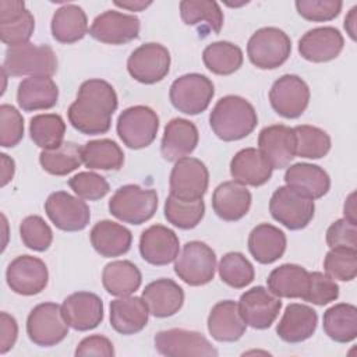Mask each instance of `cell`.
Segmentation results:
<instances>
[{
	"mask_svg": "<svg viewBox=\"0 0 357 357\" xmlns=\"http://www.w3.org/2000/svg\"><path fill=\"white\" fill-rule=\"evenodd\" d=\"M117 106L114 88L103 79L92 78L81 84L77 99L68 107V121L82 134H105L110 130Z\"/></svg>",
	"mask_w": 357,
	"mask_h": 357,
	"instance_id": "1",
	"label": "cell"
},
{
	"mask_svg": "<svg viewBox=\"0 0 357 357\" xmlns=\"http://www.w3.org/2000/svg\"><path fill=\"white\" fill-rule=\"evenodd\" d=\"M258 117L254 106L244 98L227 95L220 98L209 114L212 131L222 141H238L257 127Z\"/></svg>",
	"mask_w": 357,
	"mask_h": 357,
	"instance_id": "2",
	"label": "cell"
},
{
	"mask_svg": "<svg viewBox=\"0 0 357 357\" xmlns=\"http://www.w3.org/2000/svg\"><path fill=\"white\" fill-rule=\"evenodd\" d=\"M3 68L11 77H52L57 71V57L50 46L28 42L6 50Z\"/></svg>",
	"mask_w": 357,
	"mask_h": 357,
	"instance_id": "3",
	"label": "cell"
},
{
	"mask_svg": "<svg viewBox=\"0 0 357 357\" xmlns=\"http://www.w3.org/2000/svg\"><path fill=\"white\" fill-rule=\"evenodd\" d=\"M158 209V194L152 188H142L137 184H126L116 190L109 199L110 213L130 225L148 222Z\"/></svg>",
	"mask_w": 357,
	"mask_h": 357,
	"instance_id": "4",
	"label": "cell"
},
{
	"mask_svg": "<svg viewBox=\"0 0 357 357\" xmlns=\"http://www.w3.org/2000/svg\"><path fill=\"white\" fill-rule=\"evenodd\" d=\"M291 40L286 32L275 26H265L255 31L247 43L250 61L261 70L280 67L289 59Z\"/></svg>",
	"mask_w": 357,
	"mask_h": 357,
	"instance_id": "5",
	"label": "cell"
},
{
	"mask_svg": "<svg viewBox=\"0 0 357 357\" xmlns=\"http://www.w3.org/2000/svg\"><path fill=\"white\" fill-rule=\"evenodd\" d=\"M216 271L215 251L202 241H188L174 259L176 275L190 286L209 283Z\"/></svg>",
	"mask_w": 357,
	"mask_h": 357,
	"instance_id": "6",
	"label": "cell"
},
{
	"mask_svg": "<svg viewBox=\"0 0 357 357\" xmlns=\"http://www.w3.org/2000/svg\"><path fill=\"white\" fill-rule=\"evenodd\" d=\"M159 117L148 106L137 105L123 110L117 119V134L123 144L131 149L149 146L158 134Z\"/></svg>",
	"mask_w": 357,
	"mask_h": 357,
	"instance_id": "7",
	"label": "cell"
},
{
	"mask_svg": "<svg viewBox=\"0 0 357 357\" xmlns=\"http://www.w3.org/2000/svg\"><path fill=\"white\" fill-rule=\"evenodd\" d=\"M26 335L32 343L40 347H52L63 342L68 335V324L61 305L42 303L33 307L26 318Z\"/></svg>",
	"mask_w": 357,
	"mask_h": 357,
	"instance_id": "8",
	"label": "cell"
},
{
	"mask_svg": "<svg viewBox=\"0 0 357 357\" xmlns=\"http://www.w3.org/2000/svg\"><path fill=\"white\" fill-rule=\"evenodd\" d=\"M215 95L212 81L197 73L185 74L173 81L169 96L172 105L181 113L195 116L205 112Z\"/></svg>",
	"mask_w": 357,
	"mask_h": 357,
	"instance_id": "9",
	"label": "cell"
},
{
	"mask_svg": "<svg viewBox=\"0 0 357 357\" xmlns=\"http://www.w3.org/2000/svg\"><path fill=\"white\" fill-rule=\"evenodd\" d=\"M272 218L289 230L304 229L314 218L315 204L287 185L276 188L269 201Z\"/></svg>",
	"mask_w": 357,
	"mask_h": 357,
	"instance_id": "10",
	"label": "cell"
},
{
	"mask_svg": "<svg viewBox=\"0 0 357 357\" xmlns=\"http://www.w3.org/2000/svg\"><path fill=\"white\" fill-rule=\"evenodd\" d=\"M170 195L181 201L202 199L209 184V172L197 158L178 159L170 173Z\"/></svg>",
	"mask_w": 357,
	"mask_h": 357,
	"instance_id": "11",
	"label": "cell"
},
{
	"mask_svg": "<svg viewBox=\"0 0 357 357\" xmlns=\"http://www.w3.org/2000/svg\"><path fill=\"white\" fill-rule=\"evenodd\" d=\"M155 349L166 357H190L205 356L216 357L218 350L199 332L187 329H166L160 331L153 337Z\"/></svg>",
	"mask_w": 357,
	"mask_h": 357,
	"instance_id": "12",
	"label": "cell"
},
{
	"mask_svg": "<svg viewBox=\"0 0 357 357\" xmlns=\"http://www.w3.org/2000/svg\"><path fill=\"white\" fill-rule=\"evenodd\" d=\"M130 75L141 84H156L162 81L170 70L169 50L155 42H149L137 47L127 60Z\"/></svg>",
	"mask_w": 357,
	"mask_h": 357,
	"instance_id": "13",
	"label": "cell"
},
{
	"mask_svg": "<svg viewBox=\"0 0 357 357\" xmlns=\"http://www.w3.org/2000/svg\"><path fill=\"white\" fill-rule=\"evenodd\" d=\"M45 212L52 223L63 231L84 230L91 219L86 202L66 191L52 192L45 201Z\"/></svg>",
	"mask_w": 357,
	"mask_h": 357,
	"instance_id": "14",
	"label": "cell"
},
{
	"mask_svg": "<svg viewBox=\"0 0 357 357\" xmlns=\"http://www.w3.org/2000/svg\"><path fill=\"white\" fill-rule=\"evenodd\" d=\"M272 109L284 119L300 117L310 103V88L298 75L284 74L269 91Z\"/></svg>",
	"mask_w": 357,
	"mask_h": 357,
	"instance_id": "15",
	"label": "cell"
},
{
	"mask_svg": "<svg viewBox=\"0 0 357 357\" xmlns=\"http://www.w3.org/2000/svg\"><path fill=\"white\" fill-rule=\"evenodd\" d=\"M6 280L14 293L21 296H35L47 286V266L36 257L20 255L8 264Z\"/></svg>",
	"mask_w": 357,
	"mask_h": 357,
	"instance_id": "16",
	"label": "cell"
},
{
	"mask_svg": "<svg viewBox=\"0 0 357 357\" xmlns=\"http://www.w3.org/2000/svg\"><path fill=\"white\" fill-rule=\"evenodd\" d=\"M282 301L264 286L244 291L238 300L240 314L247 325L254 329H266L278 318Z\"/></svg>",
	"mask_w": 357,
	"mask_h": 357,
	"instance_id": "17",
	"label": "cell"
},
{
	"mask_svg": "<svg viewBox=\"0 0 357 357\" xmlns=\"http://www.w3.org/2000/svg\"><path fill=\"white\" fill-rule=\"evenodd\" d=\"M35 18L21 0H0V39L8 47L28 43Z\"/></svg>",
	"mask_w": 357,
	"mask_h": 357,
	"instance_id": "18",
	"label": "cell"
},
{
	"mask_svg": "<svg viewBox=\"0 0 357 357\" xmlns=\"http://www.w3.org/2000/svg\"><path fill=\"white\" fill-rule=\"evenodd\" d=\"M139 28L141 24L135 15L107 10L93 20L89 35L102 43L124 45L138 38Z\"/></svg>",
	"mask_w": 357,
	"mask_h": 357,
	"instance_id": "19",
	"label": "cell"
},
{
	"mask_svg": "<svg viewBox=\"0 0 357 357\" xmlns=\"http://www.w3.org/2000/svg\"><path fill=\"white\" fill-rule=\"evenodd\" d=\"M258 151L272 169H284L296 156L293 128L283 124L268 126L258 135Z\"/></svg>",
	"mask_w": 357,
	"mask_h": 357,
	"instance_id": "20",
	"label": "cell"
},
{
	"mask_svg": "<svg viewBox=\"0 0 357 357\" xmlns=\"http://www.w3.org/2000/svg\"><path fill=\"white\" fill-rule=\"evenodd\" d=\"M178 251L177 234L163 225L149 226L139 237V254L151 265H167L177 258Z\"/></svg>",
	"mask_w": 357,
	"mask_h": 357,
	"instance_id": "21",
	"label": "cell"
},
{
	"mask_svg": "<svg viewBox=\"0 0 357 357\" xmlns=\"http://www.w3.org/2000/svg\"><path fill=\"white\" fill-rule=\"evenodd\" d=\"M61 311L68 326L79 332L95 329L103 319V303L91 291L70 294L63 301Z\"/></svg>",
	"mask_w": 357,
	"mask_h": 357,
	"instance_id": "22",
	"label": "cell"
},
{
	"mask_svg": "<svg viewBox=\"0 0 357 357\" xmlns=\"http://www.w3.org/2000/svg\"><path fill=\"white\" fill-rule=\"evenodd\" d=\"M344 39L333 26H319L307 31L298 40V53L312 63H326L343 50Z\"/></svg>",
	"mask_w": 357,
	"mask_h": 357,
	"instance_id": "23",
	"label": "cell"
},
{
	"mask_svg": "<svg viewBox=\"0 0 357 357\" xmlns=\"http://www.w3.org/2000/svg\"><path fill=\"white\" fill-rule=\"evenodd\" d=\"M198 139V128L192 121L180 117L172 119L165 127L160 153L167 162H177L197 148Z\"/></svg>",
	"mask_w": 357,
	"mask_h": 357,
	"instance_id": "24",
	"label": "cell"
},
{
	"mask_svg": "<svg viewBox=\"0 0 357 357\" xmlns=\"http://www.w3.org/2000/svg\"><path fill=\"white\" fill-rule=\"evenodd\" d=\"M317 325L318 315L314 308L305 304L291 303L286 307L276 326V333L283 342L301 343L315 333Z\"/></svg>",
	"mask_w": 357,
	"mask_h": 357,
	"instance_id": "25",
	"label": "cell"
},
{
	"mask_svg": "<svg viewBox=\"0 0 357 357\" xmlns=\"http://www.w3.org/2000/svg\"><path fill=\"white\" fill-rule=\"evenodd\" d=\"M251 192L237 181L219 184L212 194L213 212L226 222H236L244 218L251 206Z\"/></svg>",
	"mask_w": 357,
	"mask_h": 357,
	"instance_id": "26",
	"label": "cell"
},
{
	"mask_svg": "<svg viewBox=\"0 0 357 357\" xmlns=\"http://www.w3.org/2000/svg\"><path fill=\"white\" fill-rule=\"evenodd\" d=\"M142 298L149 314L156 318H167L180 311L184 303L183 289L172 279H156L145 286Z\"/></svg>",
	"mask_w": 357,
	"mask_h": 357,
	"instance_id": "27",
	"label": "cell"
},
{
	"mask_svg": "<svg viewBox=\"0 0 357 357\" xmlns=\"http://www.w3.org/2000/svg\"><path fill=\"white\" fill-rule=\"evenodd\" d=\"M149 310L142 297L123 296L110 303V325L121 335L141 332L148 324Z\"/></svg>",
	"mask_w": 357,
	"mask_h": 357,
	"instance_id": "28",
	"label": "cell"
},
{
	"mask_svg": "<svg viewBox=\"0 0 357 357\" xmlns=\"http://www.w3.org/2000/svg\"><path fill=\"white\" fill-rule=\"evenodd\" d=\"M245 328L238 303L233 300L216 303L208 315V331L218 342H236L244 335Z\"/></svg>",
	"mask_w": 357,
	"mask_h": 357,
	"instance_id": "29",
	"label": "cell"
},
{
	"mask_svg": "<svg viewBox=\"0 0 357 357\" xmlns=\"http://www.w3.org/2000/svg\"><path fill=\"white\" fill-rule=\"evenodd\" d=\"M286 185L310 199L322 198L331 188L329 174L312 163H294L284 173Z\"/></svg>",
	"mask_w": 357,
	"mask_h": 357,
	"instance_id": "30",
	"label": "cell"
},
{
	"mask_svg": "<svg viewBox=\"0 0 357 357\" xmlns=\"http://www.w3.org/2000/svg\"><path fill=\"white\" fill-rule=\"evenodd\" d=\"M272 170V166L257 148H244L238 151L230 162L231 177L243 185H264L269 181Z\"/></svg>",
	"mask_w": 357,
	"mask_h": 357,
	"instance_id": "31",
	"label": "cell"
},
{
	"mask_svg": "<svg viewBox=\"0 0 357 357\" xmlns=\"http://www.w3.org/2000/svg\"><path fill=\"white\" fill-rule=\"evenodd\" d=\"M59 88L50 77H28L17 89L18 106L25 112L47 110L56 106Z\"/></svg>",
	"mask_w": 357,
	"mask_h": 357,
	"instance_id": "32",
	"label": "cell"
},
{
	"mask_svg": "<svg viewBox=\"0 0 357 357\" xmlns=\"http://www.w3.org/2000/svg\"><path fill=\"white\" fill-rule=\"evenodd\" d=\"M91 244L98 254L105 258L120 257L126 254L132 243L131 231L112 220L98 222L89 233Z\"/></svg>",
	"mask_w": 357,
	"mask_h": 357,
	"instance_id": "33",
	"label": "cell"
},
{
	"mask_svg": "<svg viewBox=\"0 0 357 357\" xmlns=\"http://www.w3.org/2000/svg\"><path fill=\"white\" fill-rule=\"evenodd\" d=\"M248 250L259 264H272L286 251V234L276 226L261 223L248 236Z\"/></svg>",
	"mask_w": 357,
	"mask_h": 357,
	"instance_id": "34",
	"label": "cell"
},
{
	"mask_svg": "<svg viewBox=\"0 0 357 357\" xmlns=\"http://www.w3.org/2000/svg\"><path fill=\"white\" fill-rule=\"evenodd\" d=\"M180 15L185 25L197 26L201 36L219 33L223 26V11L212 0H183Z\"/></svg>",
	"mask_w": 357,
	"mask_h": 357,
	"instance_id": "35",
	"label": "cell"
},
{
	"mask_svg": "<svg viewBox=\"0 0 357 357\" xmlns=\"http://www.w3.org/2000/svg\"><path fill=\"white\" fill-rule=\"evenodd\" d=\"M310 283V272L296 264H283L275 268L268 279V290L279 298H303Z\"/></svg>",
	"mask_w": 357,
	"mask_h": 357,
	"instance_id": "36",
	"label": "cell"
},
{
	"mask_svg": "<svg viewBox=\"0 0 357 357\" xmlns=\"http://www.w3.org/2000/svg\"><path fill=\"white\" fill-rule=\"evenodd\" d=\"M52 35L60 43H74L81 40L88 32V18L85 11L77 4H64L52 17Z\"/></svg>",
	"mask_w": 357,
	"mask_h": 357,
	"instance_id": "37",
	"label": "cell"
},
{
	"mask_svg": "<svg viewBox=\"0 0 357 357\" xmlns=\"http://www.w3.org/2000/svg\"><path fill=\"white\" fill-rule=\"evenodd\" d=\"M102 283L105 290L112 296H130L139 289L142 275L131 261H112L103 268Z\"/></svg>",
	"mask_w": 357,
	"mask_h": 357,
	"instance_id": "38",
	"label": "cell"
},
{
	"mask_svg": "<svg viewBox=\"0 0 357 357\" xmlns=\"http://www.w3.org/2000/svg\"><path fill=\"white\" fill-rule=\"evenodd\" d=\"M324 331L337 343H349L357 336V308L349 303H339L324 312Z\"/></svg>",
	"mask_w": 357,
	"mask_h": 357,
	"instance_id": "39",
	"label": "cell"
},
{
	"mask_svg": "<svg viewBox=\"0 0 357 357\" xmlns=\"http://www.w3.org/2000/svg\"><path fill=\"white\" fill-rule=\"evenodd\" d=\"M82 163L93 170H120L124 163V153L121 148L112 139H92L86 142L82 149Z\"/></svg>",
	"mask_w": 357,
	"mask_h": 357,
	"instance_id": "40",
	"label": "cell"
},
{
	"mask_svg": "<svg viewBox=\"0 0 357 357\" xmlns=\"http://www.w3.org/2000/svg\"><path fill=\"white\" fill-rule=\"evenodd\" d=\"M205 67L216 75H230L243 64L241 49L226 40H219L208 45L202 52Z\"/></svg>",
	"mask_w": 357,
	"mask_h": 357,
	"instance_id": "41",
	"label": "cell"
},
{
	"mask_svg": "<svg viewBox=\"0 0 357 357\" xmlns=\"http://www.w3.org/2000/svg\"><path fill=\"white\" fill-rule=\"evenodd\" d=\"M66 123L60 114L45 113L36 114L29 123V135L33 144L43 151H52L64 142Z\"/></svg>",
	"mask_w": 357,
	"mask_h": 357,
	"instance_id": "42",
	"label": "cell"
},
{
	"mask_svg": "<svg viewBox=\"0 0 357 357\" xmlns=\"http://www.w3.org/2000/svg\"><path fill=\"white\" fill-rule=\"evenodd\" d=\"M82 146L75 142L64 141L61 146L52 151H42L39 163L45 172L53 176H67L77 170L82 163Z\"/></svg>",
	"mask_w": 357,
	"mask_h": 357,
	"instance_id": "43",
	"label": "cell"
},
{
	"mask_svg": "<svg viewBox=\"0 0 357 357\" xmlns=\"http://www.w3.org/2000/svg\"><path fill=\"white\" fill-rule=\"evenodd\" d=\"M296 155L305 159H321L331 151V137L324 130L303 124L293 128Z\"/></svg>",
	"mask_w": 357,
	"mask_h": 357,
	"instance_id": "44",
	"label": "cell"
},
{
	"mask_svg": "<svg viewBox=\"0 0 357 357\" xmlns=\"http://www.w3.org/2000/svg\"><path fill=\"white\" fill-rule=\"evenodd\" d=\"M205 215V204L202 199L198 201H181L169 194L165 201V218L173 226L190 230L199 225Z\"/></svg>",
	"mask_w": 357,
	"mask_h": 357,
	"instance_id": "45",
	"label": "cell"
},
{
	"mask_svg": "<svg viewBox=\"0 0 357 357\" xmlns=\"http://www.w3.org/2000/svg\"><path fill=\"white\" fill-rule=\"evenodd\" d=\"M218 271L220 279L233 289H243L248 286L255 276L252 264L237 251L225 254L219 262Z\"/></svg>",
	"mask_w": 357,
	"mask_h": 357,
	"instance_id": "46",
	"label": "cell"
},
{
	"mask_svg": "<svg viewBox=\"0 0 357 357\" xmlns=\"http://www.w3.org/2000/svg\"><path fill=\"white\" fill-rule=\"evenodd\" d=\"M324 269L328 276L342 282H350L357 275V250L335 247L324 259Z\"/></svg>",
	"mask_w": 357,
	"mask_h": 357,
	"instance_id": "47",
	"label": "cell"
},
{
	"mask_svg": "<svg viewBox=\"0 0 357 357\" xmlns=\"http://www.w3.org/2000/svg\"><path fill=\"white\" fill-rule=\"evenodd\" d=\"M20 236L25 247L33 251H46L53 241V231L43 218L31 215L22 219L20 225Z\"/></svg>",
	"mask_w": 357,
	"mask_h": 357,
	"instance_id": "48",
	"label": "cell"
},
{
	"mask_svg": "<svg viewBox=\"0 0 357 357\" xmlns=\"http://www.w3.org/2000/svg\"><path fill=\"white\" fill-rule=\"evenodd\" d=\"M68 185L78 195V198L85 201H96L103 198L110 187L106 178L93 172H81L68 180Z\"/></svg>",
	"mask_w": 357,
	"mask_h": 357,
	"instance_id": "49",
	"label": "cell"
},
{
	"mask_svg": "<svg viewBox=\"0 0 357 357\" xmlns=\"http://www.w3.org/2000/svg\"><path fill=\"white\" fill-rule=\"evenodd\" d=\"M24 137V117L11 105L0 106V145L13 148Z\"/></svg>",
	"mask_w": 357,
	"mask_h": 357,
	"instance_id": "50",
	"label": "cell"
},
{
	"mask_svg": "<svg viewBox=\"0 0 357 357\" xmlns=\"http://www.w3.org/2000/svg\"><path fill=\"white\" fill-rule=\"evenodd\" d=\"M339 297V286L326 273L310 272L308 289L303 297L304 301L315 305H325L335 301Z\"/></svg>",
	"mask_w": 357,
	"mask_h": 357,
	"instance_id": "51",
	"label": "cell"
},
{
	"mask_svg": "<svg viewBox=\"0 0 357 357\" xmlns=\"http://www.w3.org/2000/svg\"><path fill=\"white\" fill-rule=\"evenodd\" d=\"M297 13L307 21L325 22L336 18L343 7L340 0H297Z\"/></svg>",
	"mask_w": 357,
	"mask_h": 357,
	"instance_id": "52",
	"label": "cell"
},
{
	"mask_svg": "<svg viewBox=\"0 0 357 357\" xmlns=\"http://www.w3.org/2000/svg\"><path fill=\"white\" fill-rule=\"evenodd\" d=\"M326 244L331 248L344 247L357 250V225L344 218L333 222L326 230Z\"/></svg>",
	"mask_w": 357,
	"mask_h": 357,
	"instance_id": "53",
	"label": "cell"
},
{
	"mask_svg": "<svg viewBox=\"0 0 357 357\" xmlns=\"http://www.w3.org/2000/svg\"><path fill=\"white\" fill-rule=\"evenodd\" d=\"M75 356H103V357H113L114 349L113 343L103 335H92L84 337L77 349Z\"/></svg>",
	"mask_w": 357,
	"mask_h": 357,
	"instance_id": "54",
	"label": "cell"
},
{
	"mask_svg": "<svg viewBox=\"0 0 357 357\" xmlns=\"http://www.w3.org/2000/svg\"><path fill=\"white\" fill-rule=\"evenodd\" d=\"M18 325L14 317L7 312L0 314V353L6 354L15 344Z\"/></svg>",
	"mask_w": 357,
	"mask_h": 357,
	"instance_id": "55",
	"label": "cell"
},
{
	"mask_svg": "<svg viewBox=\"0 0 357 357\" xmlns=\"http://www.w3.org/2000/svg\"><path fill=\"white\" fill-rule=\"evenodd\" d=\"M1 187L7 185L13 177H14V172H15V163L11 158H8V155L1 153Z\"/></svg>",
	"mask_w": 357,
	"mask_h": 357,
	"instance_id": "56",
	"label": "cell"
},
{
	"mask_svg": "<svg viewBox=\"0 0 357 357\" xmlns=\"http://www.w3.org/2000/svg\"><path fill=\"white\" fill-rule=\"evenodd\" d=\"M152 1H144V0H124V1H114V6L126 8L128 11H142L146 7H149Z\"/></svg>",
	"mask_w": 357,
	"mask_h": 357,
	"instance_id": "57",
	"label": "cell"
},
{
	"mask_svg": "<svg viewBox=\"0 0 357 357\" xmlns=\"http://www.w3.org/2000/svg\"><path fill=\"white\" fill-rule=\"evenodd\" d=\"M354 197H356L354 192H351V194L347 197V199H346V202H344V206H343V213H344V219H347V220H350V222H353V223L357 225V218H356V201H354Z\"/></svg>",
	"mask_w": 357,
	"mask_h": 357,
	"instance_id": "58",
	"label": "cell"
},
{
	"mask_svg": "<svg viewBox=\"0 0 357 357\" xmlns=\"http://www.w3.org/2000/svg\"><path fill=\"white\" fill-rule=\"evenodd\" d=\"M356 21H357V6H354V7L349 11L347 17L344 18V28H346L349 36H350L353 40H356Z\"/></svg>",
	"mask_w": 357,
	"mask_h": 357,
	"instance_id": "59",
	"label": "cell"
}]
</instances>
